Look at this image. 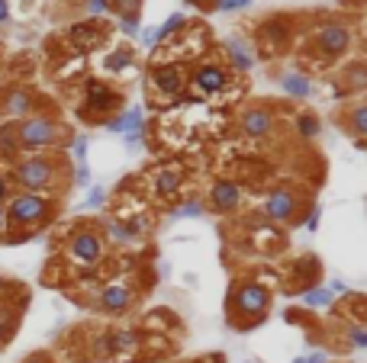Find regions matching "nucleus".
I'll use <instances>...</instances> for the list:
<instances>
[{
  "label": "nucleus",
  "mask_w": 367,
  "mask_h": 363,
  "mask_svg": "<svg viewBox=\"0 0 367 363\" xmlns=\"http://www.w3.org/2000/svg\"><path fill=\"white\" fill-rule=\"evenodd\" d=\"M0 113H4V119H26V116H32V91L7 87L0 93Z\"/></svg>",
  "instance_id": "nucleus-11"
},
{
  "label": "nucleus",
  "mask_w": 367,
  "mask_h": 363,
  "mask_svg": "<svg viewBox=\"0 0 367 363\" xmlns=\"http://www.w3.org/2000/svg\"><path fill=\"white\" fill-rule=\"evenodd\" d=\"M297 132L303 138H316L319 136V116L316 113H300L297 116Z\"/></svg>",
  "instance_id": "nucleus-27"
},
{
  "label": "nucleus",
  "mask_w": 367,
  "mask_h": 363,
  "mask_svg": "<svg viewBox=\"0 0 367 363\" xmlns=\"http://www.w3.org/2000/svg\"><path fill=\"white\" fill-rule=\"evenodd\" d=\"M4 235H7V209L0 206V238H4Z\"/></svg>",
  "instance_id": "nucleus-43"
},
{
  "label": "nucleus",
  "mask_w": 367,
  "mask_h": 363,
  "mask_svg": "<svg viewBox=\"0 0 367 363\" xmlns=\"http://www.w3.org/2000/svg\"><path fill=\"white\" fill-rule=\"evenodd\" d=\"M7 20H10V4L0 0V23H7Z\"/></svg>",
  "instance_id": "nucleus-42"
},
{
  "label": "nucleus",
  "mask_w": 367,
  "mask_h": 363,
  "mask_svg": "<svg viewBox=\"0 0 367 363\" xmlns=\"http://www.w3.org/2000/svg\"><path fill=\"white\" fill-rule=\"evenodd\" d=\"M71 42H75L77 48L91 52V48H97L100 42H103V29H100L97 23H75L71 26Z\"/></svg>",
  "instance_id": "nucleus-18"
},
{
  "label": "nucleus",
  "mask_w": 367,
  "mask_h": 363,
  "mask_svg": "<svg viewBox=\"0 0 367 363\" xmlns=\"http://www.w3.org/2000/svg\"><path fill=\"white\" fill-rule=\"evenodd\" d=\"M242 199H245V193L236 180H216L213 190H210L207 203L213 206L216 212H236L238 206H242Z\"/></svg>",
  "instance_id": "nucleus-12"
},
{
  "label": "nucleus",
  "mask_w": 367,
  "mask_h": 363,
  "mask_svg": "<svg viewBox=\"0 0 367 363\" xmlns=\"http://www.w3.org/2000/svg\"><path fill=\"white\" fill-rule=\"evenodd\" d=\"M20 154H23V148H20L16 129H13V126H0V158H4V161H16Z\"/></svg>",
  "instance_id": "nucleus-20"
},
{
  "label": "nucleus",
  "mask_w": 367,
  "mask_h": 363,
  "mask_svg": "<svg viewBox=\"0 0 367 363\" xmlns=\"http://www.w3.org/2000/svg\"><path fill=\"white\" fill-rule=\"evenodd\" d=\"M103 199H107V190H103V187H91L84 206H87V209H100V206H103Z\"/></svg>",
  "instance_id": "nucleus-35"
},
{
  "label": "nucleus",
  "mask_w": 367,
  "mask_h": 363,
  "mask_svg": "<svg viewBox=\"0 0 367 363\" xmlns=\"http://www.w3.org/2000/svg\"><path fill=\"white\" fill-rule=\"evenodd\" d=\"M87 148H91V142H87V136H75L71 138V158L81 164V161H87Z\"/></svg>",
  "instance_id": "nucleus-28"
},
{
  "label": "nucleus",
  "mask_w": 367,
  "mask_h": 363,
  "mask_svg": "<svg viewBox=\"0 0 367 363\" xmlns=\"http://www.w3.org/2000/svg\"><path fill=\"white\" fill-rule=\"evenodd\" d=\"M184 23H187V16H184V13H171L168 20H165V26H158V29H155V46H158V42H165L171 32L184 29Z\"/></svg>",
  "instance_id": "nucleus-26"
},
{
  "label": "nucleus",
  "mask_w": 367,
  "mask_h": 363,
  "mask_svg": "<svg viewBox=\"0 0 367 363\" xmlns=\"http://www.w3.org/2000/svg\"><path fill=\"white\" fill-rule=\"evenodd\" d=\"M290 363H329V354H326V350H313V354H303Z\"/></svg>",
  "instance_id": "nucleus-37"
},
{
  "label": "nucleus",
  "mask_w": 367,
  "mask_h": 363,
  "mask_svg": "<svg viewBox=\"0 0 367 363\" xmlns=\"http://www.w3.org/2000/svg\"><path fill=\"white\" fill-rule=\"evenodd\" d=\"M348 132L358 138L367 136V103H354L352 113H348Z\"/></svg>",
  "instance_id": "nucleus-23"
},
{
  "label": "nucleus",
  "mask_w": 367,
  "mask_h": 363,
  "mask_svg": "<svg viewBox=\"0 0 367 363\" xmlns=\"http://www.w3.org/2000/svg\"><path fill=\"white\" fill-rule=\"evenodd\" d=\"M16 138H20V148L23 152H42V148H55V145L65 138V126L55 122L52 116H26L20 119Z\"/></svg>",
  "instance_id": "nucleus-3"
},
{
  "label": "nucleus",
  "mask_w": 367,
  "mask_h": 363,
  "mask_svg": "<svg viewBox=\"0 0 367 363\" xmlns=\"http://www.w3.org/2000/svg\"><path fill=\"white\" fill-rule=\"evenodd\" d=\"M181 171H174V167H165V171H155L152 177V190H155V197L161 199H171L177 197V190H181Z\"/></svg>",
  "instance_id": "nucleus-17"
},
{
  "label": "nucleus",
  "mask_w": 367,
  "mask_h": 363,
  "mask_svg": "<svg viewBox=\"0 0 367 363\" xmlns=\"http://www.w3.org/2000/svg\"><path fill=\"white\" fill-rule=\"evenodd\" d=\"M261 212L271 222H297L300 219V199L290 187H277L261 199Z\"/></svg>",
  "instance_id": "nucleus-7"
},
{
  "label": "nucleus",
  "mask_w": 367,
  "mask_h": 363,
  "mask_svg": "<svg viewBox=\"0 0 367 363\" xmlns=\"http://www.w3.org/2000/svg\"><path fill=\"white\" fill-rule=\"evenodd\" d=\"M152 84L161 97H181V91L187 87V77L177 65H161L152 71Z\"/></svg>",
  "instance_id": "nucleus-14"
},
{
  "label": "nucleus",
  "mask_w": 367,
  "mask_h": 363,
  "mask_svg": "<svg viewBox=\"0 0 367 363\" xmlns=\"http://www.w3.org/2000/svg\"><path fill=\"white\" fill-rule=\"evenodd\" d=\"M71 180H75L77 187H91V167H87V161H81V164L75 167V174H71Z\"/></svg>",
  "instance_id": "nucleus-36"
},
{
  "label": "nucleus",
  "mask_w": 367,
  "mask_h": 363,
  "mask_svg": "<svg viewBox=\"0 0 367 363\" xmlns=\"http://www.w3.org/2000/svg\"><path fill=\"white\" fill-rule=\"evenodd\" d=\"M229 81H232L229 71L222 68V65H213V61L200 65V68L191 74V84L200 93H222L226 87H229Z\"/></svg>",
  "instance_id": "nucleus-10"
},
{
  "label": "nucleus",
  "mask_w": 367,
  "mask_h": 363,
  "mask_svg": "<svg viewBox=\"0 0 367 363\" xmlns=\"http://www.w3.org/2000/svg\"><path fill=\"white\" fill-rule=\"evenodd\" d=\"M345 77H348V81H352L354 87H358V91H361V87H364V84H367L364 61H354V65H352V68H348V74H345Z\"/></svg>",
  "instance_id": "nucleus-31"
},
{
  "label": "nucleus",
  "mask_w": 367,
  "mask_h": 363,
  "mask_svg": "<svg viewBox=\"0 0 367 363\" xmlns=\"http://www.w3.org/2000/svg\"><path fill=\"white\" fill-rule=\"evenodd\" d=\"M268 309H271V293L268 286L261 283H242L229 293V315H245L238 322V328H255L261 318H268Z\"/></svg>",
  "instance_id": "nucleus-1"
},
{
  "label": "nucleus",
  "mask_w": 367,
  "mask_h": 363,
  "mask_svg": "<svg viewBox=\"0 0 367 363\" xmlns=\"http://www.w3.org/2000/svg\"><path fill=\"white\" fill-rule=\"evenodd\" d=\"M319 222H322V206H309V212H306V219H303V228L306 232H319Z\"/></svg>",
  "instance_id": "nucleus-32"
},
{
  "label": "nucleus",
  "mask_w": 367,
  "mask_h": 363,
  "mask_svg": "<svg viewBox=\"0 0 367 363\" xmlns=\"http://www.w3.org/2000/svg\"><path fill=\"white\" fill-rule=\"evenodd\" d=\"M68 260H75L84 270H94L103 260V235L97 228H77L68 242Z\"/></svg>",
  "instance_id": "nucleus-5"
},
{
  "label": "nucleus",
  "mask_w": 367,
  "mask_h": 363,
  "mask_svg": "<svg viewBox=\"0 0 367 363\" xmlns=\"http://www.w3.org/2000/svg\"><path fill=\"white\" fill-rule=\"evenodd\" d=\"M23 363H49V360H46V357H26Z\"/></svg>",
  "instance_id": "nucleus-46"
},
{
  "label": "nucleus",
  "mask_w": 367,
  "mask_h": 363,
  "mask_svg": "<svg viewBox=\"0 0 367 363\" xmlns=\"http://www.w3.org/2000/svg\"><path fill=\"white\" fill-rule=\"evenodd\" d=\"M120 29H122V36L136 39L139 32H142V26H139V13H132V16H120Z\"/></svg>",
  "instance_id": "nucleus-30"
},
{
  "label": "nucleus",
  "mask_w": 367,
  "mask_h": 363,
  "mask_svg": "<svg viewBox=\"0 0 367 363\" xmlns=\"http://www.w3.org/2000/svg\"><path fill=\"white\" fill-rule=\"evenodd\" d=\"M107 132L113 136H122V132H142L146 129V113H142V106H129V110H120V113L107 116Z\"/></svg>",
  "instance_id": "nucleus-16"
},
{
  "label": "nucleus",
  "mask_w": 367,
  "mask_h": 363,
  "mask_svg": "<svg viewBox=\"0 0 367 363\" xmlns=\"http://www.w3.org/2000/svg\"><path fill=\"white\" fill-rule=\"evenodd\" d=\"M13 180L23 193H42V190L55 187L58 180V164L49 154H26L16 161L13 167Z\"/></svg>",
  "instance_id": "nucleus-2"
},
{
  "label": "nucleus",
  "mask_w": 367,
  "mask_h": 363,
  "mask_svg": "<svg viewBox=\"0 0 367 363\" xmlns=\"http://www.w3.org/2000/svg\"><path fill=\"white\" fill-rule=\"evenodd\" d=\"M10 293V280L7 277H4V273H0V299H4V296Z\"/></svg>",
  "instance_id": "nucleus-44"
},
{
  "label": "nucleus",
  "mask_w": 367,
  "mask_h": 363,
  "mask_svg": "<svg viewBox=\"0 0 367 363\" xmlns=\"http://www.w3.org/2000/svg\"><path fill=\"white\" fill-rule=\"evenodd\" d=\"M132 303H136L132 289L129 286H116V283H113V286L100 289V299H97V305L103 312H110V315H122V312H129Z\"/></svg>",
  "instance_id": "nucleus-15"
},
{
  "label": "nucleus",
  "mask_w": 367,
  "mask_h": 363,
  "mask_svg": "<svg viewBox=\"0 0 367 363\" xmlns=\"http://www.w3.org/2000/svg\"><path fill=\"white\" fill-rule=\"evenodd\" d=\"M7 225L13 228H32V225H42V222L49 219V209H52V203H49L42 193H10L7 199Z\"/></svg>",
  "instance_id": "nucleus-4"
},
{
  "label": "nucleus",
  "mask_w": 367,
  "mask_h": 363,
  "mask_svg": "<svg viewBox=\"0 0 367 363\" xmlns=\"http://www.w3.org/2000/svg\"><path fill=\"white\" fill-rule=\"evenodd\" d=\"M103 232H107V238H110L113 244H136V242H139L136 235H132L129 228L122 225V222H116V219L107 222V228H103Z\"/></svg>",
  "instance_id": "nucleus-25"
},
{
  "label": "nucleus",
  "mask_w": 367,
  "mask_h": 363,
  "mask_svg": "<svg viewBox=\"0 0 367 363\" xmlns=\"http://www.w3.org/2000/svg\"><path fill=\"white\" fill-rule=\"evenodd\" d=\"M226 58H229L232 71H238V74H248V71L255 68V48L252 42L245 36H229L226 39Z\"/></svg>",
  "instance_id": "nucleus-13"
},
{
  "label": "nucleus",
  "mask_w": 367,
  "mask_h": 363,
  "mask_svg": "<svg viewBox=\"0 0 367 363\" xmlns=\"http://www.w3.org/2000/svg\"><path fill=\"white\" fill-rule=\"evenodd\" d=\"M110 7H113L120 16H132V13L142 10V0H110Z\"/></svg>",
  "instance_id": "nucleus-29"
},
{
  "label": "nucleus",
  "mask_w": 367,
  "mask_h": 363,
  "mask_svg": "<svg viewBox=\"0 0 367 363\" xmlns=\"http://www.w3.org/2000/svg\"><path fill=\"white\" fill-rule=\"evenodd\" d=\"M10 334H13V325H10L7 318L0 315V348H4V341H10Z\"/></svg>",
  "instance_id": "nucleus-40"
},
{
  "label": "nucleus",
  "mask_w": 367,
  "mask_h": 363,
  "mask_svg": "<svg viewBox=\"0 0 367 363\" xmlns=\"http://www.w3.org/2000/svg\"><path fill=\"white\" fill-rule=\"evenodd\" d=\"M142 136H146V129L142 132H122V145H126V148H142Z\"/></svg>",
  "instance_id": "nucleus-38"
},
{
  "label": "nucleus",
  "mask_w": 367,
  "mask_h": 363,
  "mask_svg": "<svg viewBox=\"0 0 367 363\" xmlns=\"http://www.w3.org/2000/svg\"><path fill=\"white\" fill-rule=\"evenodd\" d=\"M316 48L326 61H338L348 48H352V29L345 23H326L316 32Z\"/></svg>",
  "instance_id": "nucleus-8"
},
{
  "label": "nucleus",
  "mask_w": 367,
  "mask_h": 363,
  "mask_svg": "<svg viewBox=\"0 0 367 363\" xmlns=\"http://www.w3.org/2000/svg\"><path fill=\"white\" fill-rule=\"evenodd\" d=\"M252 0H213V10L219 13H232V10H245Z\"/></svg>",
  "instance_id": "nucleus-34"
},
{
  "label": "nucleus",
  "mask_w": 367,
  "mask_h": 363,
  "mask_svg": "<svg viewBox=\"0 0 367 363\" xmlns=\"http://www.w3.org/2000/svg\"><path fill=\"white\" fill-rule=\"evenodd\" d=\"M191 4H200V0H191Z\"/></svg>",
  "instance_id": "nucleus-47"
},
{
  "label": "nucleus",
  "mask_w": 367,
  "mask_h": 363,
  "mask_svg": "<svg viewBox=\"0 0 367 363\" xmlns=\"http://www.w3.org/2000/svg\"><path fill=\"white\" fill-rule=\"evenodd\" d=\"M332 299H335V293H332L329 286H306V289H303V303L309 305V309L332 305Z\"/></svg>",
  "instance_id": "nucleus-22"
},
{
  "label": "nucleus",
  "mask_w": 367,
  "mask_h": 363,
  "mask_svg": "<svg viewBox=\"0 0 367 363\" xmlns=\"http://www.w3.org/2000/svg\"><path fill=\"white\" fill-rule=\"evenodd\" d=\"M84 10L91 16H100V13H107V10H110V0H87Z\"/></svg>",
  "instance_id": "nucleus-39"
},
{
  "label": "nucleus",
  "mask_w": 367,
  "mask_h": 363,
  "mask_svg": "<svg viewBox=\"0 0 367 363\" xmlns=\"http://www.w3.org/2000/svg\"><path fill=\"white\" fill-rule=\"evenodd\" d=\"M142 42H146V46H148V48H152V46H155V29H148V32H142Z\"/></svg>",
  "instance_id": "nucleus-45"
},
{
  "label": "nucleus",
  "mask_w": 367,
  "mask_h": 363,
  "mask_svg": "<svg viewBox=\"0 0 367 363\" xmlns=\"http://www.w3.org/2000/svg\"><path fill=\"white\" fill-rule=\"evenodd\" d=\"M132 61H136V55H132V48H116V52H110L107 55V61H103V68L110 71V74H122V71L129 68Z\"/></svg>",
  "instance_id": "nucleus-21"
},
{
  "label": "nucleus",
  "mask_w": 367,
  "mask_h": 363,
  "mask_svg": "<svg viewBox=\"0 0 367 363\" xmlns=\"http://www.w3.org/2000/svg\"><path fill=\"white\" fill-rule=\"evenodd\" d=\"M200 216H207V203L200 197L184 199L181 209H174V219H200Z\"/></svg>",
  "instance_id": "nucleus-24"
},
{
  "label": "nucleus",
  "mask_w": 367,
  "mask_h": 363,
  "mask_svg": "<svg viewBox=\"0 0 367 363\" xmlns=\"http://www.w3.org/2000/svg\"><path fill=\"white\" fill-rule=\"evenodd\" d=\"M281 91L293 100H306L313 93V81H309L303 71H287V74L281 77Z\"/></svg>",
  "instance_id": "nucleus-19"
},
{
  "label": "nucleus",
  "mask_w": 367,
  "mask_h": 363,
  "mask_svg": "<svg viewBox=\"0 0 367 363\" xmlns=\"http://www.w3.org/2000/svg\"><path fill=\"white\" fill-rule=\"evenodd\" d=\"M120 103H122V97L113 91V87H107L103 81H87L81 116H84V119H91V122H100V116L120 113Z\"/></svg>",
  "instance_id": "nucleus-6"
},
{
  "label": "nucleus",
  "mask_w": 367,
  "mask_h": 363,
  "mask_svg": "<svg viewBox=\"0 0 367 363\" xmlns=\"http://www.w3.org/2000/svg\"><path fill=\"white\" fill-rule=\"evenodd\" d=\"M10 193H13V190H10V180H7L4 174H0V206H4V203L10 199Z\"/></svg>",
  "instance_id": "nucleus-41"
},
{
  "label": "nucleus",
  "mask_w": 367,
  "mask_h": 363,
  "mask_svg": "<svg viewBox=\"0 0 367 363\" xmlns=\"http://www.w3.org/2000/svg\"><path fill=\"white\" fill-rule=\"evenodd\" d=\"M348 341H352L354 348H367V328L364 325H348Z\"/></svg>",
  "instance_id": "nucleus-33"
},
{
  "label": "nucleus",
  "mask_w": 367,
  "mask_h": 363,
  "mask_svg": "<svg viewBox=\"0 0 367 363\" xmlns=\"http://www.w3.org/2000/svg\"><path fill=\"white\" fill-rule=\"evenodd\" d=\"M238 129L248 138H268L274 129V113L268 106H248L242 116H238Z\"/></svg>",
  "instance_id": "nucleus-9"
}]
</instances>
